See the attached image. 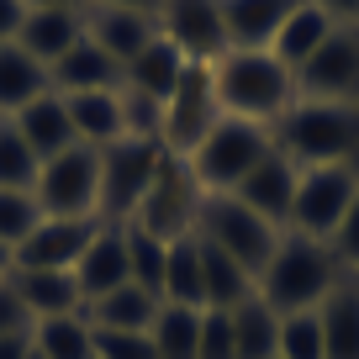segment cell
Here are the masks:
<instances>
[{
  "label": "cell",
  "instance_id": "obj_49",
  "mask_svg": "<svg viewBox=\"0 0 359 359\" xmlns=\"http://www.w3.org/2000/svg\"><path fill=\"white\" fill-rule=\"evenodd\" d=\"M354 169H359V164H354Z\"/></svg>",
  "mask_w": 359,
  "mask_h": 359
},
{
  "label": "cell",
  "instance_id": "obj_9",
  "mask_svg": "<svg viewBox=\"0 0 359 359\" xmlns=\"http://www.w3.org/2000/svg\"><path fill=\"white\" fill-rule=\"evenodd\" d=\"M158 158L164 143H143V137H116L101 148V212H95L101 222H133Z\"/></svg>",
  "mask_w": 359,
  "mask_h": 359
},
{
  "label": "cell",
  "instance_id": "obj_32",
  "mask_svg": "<svg viewBox=\"0 0 359 359\" xmlns=\"http://www.w3.org/2000/svg\"><path fill=\"white\" fill-rule=\"evenodd\" d=\"M148 338H154L158 359H201V312L196 306H158L154 327H148Z\"/></svg>",
  "mask_w": 359,
  "mask_h": 359
},
{
  "label": "cell",
  "instance_id": "obj_43",
  "mask_svg": "<svg viewBox=\"0 0 359 359\" xmlns=\"http://www.w3.org/2000/svg\"><path fill=\"white\" fill-rule=\"evenodd\" d=\"M32 11H85V0H27Z\"/></svg>",
  "mask_w": 359,
  "mask_h": 359
},
{
  "label": "cell",
  "instance_id": "obj_13",
  "mask_svg": "<svg viewBox=\"0 0 359 359\" xmlns=\"http://www.w3.org/2000/svg\"><path fill=\"white\" fill-rule=\"evenodd\" d=\"M296 180H302V164H296L291 154H280V148H269V154L238 180L233 196L248 206V212H259L269 227H280V233H285V222H291V201H296Z\"/></svg>",
  "mask_w": 359,
  "mask_h": 359
},
{
  "label": "cell",
  "instance_id": "obj_39",
  "mask_svg": "<svg viewBox=\"0 0 359 359\" xmlns=\"http://www.w3.org/2000/svg\"><path fill=\"white\" fill-rule=\"evenodd\" d=\"M0 333H32V312L22 306V296H16L11 275L0 280Z\"/></svg>",
  "mask_w": 359,
  "mask_h": 359
},
{
  "label": "cell",
  "instance_id": "obj_12",
  "mask_svg": "<svg viewBox=\"0 0 359 359\" xmlns=\"http://www.w3.org/2000/svg\"><path fill=\"white\" fill-rule=\"evenodd\" d=\"M158 32L196 64H217L227 53V32H222V0H164L154 11Z\"/></svg>",
  "mask_w": 359,
  "mask_h": 359
},
{
  "label": "cell",
  "instance_id": "obj_44",
  "mask_svg": "<svg viewBox=\"0 0 359 359\" xmlns=\"http://www.w3.org/2000/svg\"><path fill=\"white\" fill-rule=\"evenodd\" d=\"M95 6H127V11H148V16H154L164 0H95Z\"/></svg>",
  "mask_w": 359,
  "mask_h": 359
},
{
  "label": "cell",
  "instance_id": "obj_18",
  "mask_svg": "<svg viewBox=\"0 0 359 359\" xmlns=\"http://www.w3.org/2000/svg\"><path fill=\"white\" fill-rule=\"evenodd\" d=\"M11 285L22 296V306L32 312V327L43 317H69V312H85V296H79L74 269H16L11 264Z\"/></svg>",
  "mask_w": 359,
  "mask_h": 359
},
{
  "label": "cell",
  "instance_id": "obj_33",
  "mask_svg": "<svg viewBox=\"0 0 359 359\" xmlns=\"http://www.w3.org/2000/svg\"><path fill=\"white\" fill-rule=\"evenodd\" d=\"M127 227V264H133V285H143V291H154L158 302H164V269H169V243H158L154 233H143V227L122 222Z\"/></svg>",
  "mask_w": 359,
  "mask_h": 359
},
{
  "label": "cell",
  "instance_id": "obj_40",
  "mask_svg": "<svg viewBox=\"0 0 359 359\" xmlns=\"http://www.w3.org/2000/svg\"><path fill=\"white\" fill-rule=\"evenodd\" d=\"M22 22H27V0H0V48L16 43Z\"/></svg>",
  "mask_w": 359,
  "mask_h": 359
},
{
  "label": "cell",
  "instance_id": "obj_5",
  "mask_svg": "<svg viewBox=\"0 0 359 359\" xmlns=\"http://www.w3.org/2000/svg\"><path fill=\"white\" fill-rule=\"evenodd\" d=\"M196 217H201V185H196L191 164L180 154H164L143 201H137V212H133V227L154 233L158 243H180V238L196 233Z\"/></svg>",
  "mask_w": 359,
  "mask_h": 359
},
{
  "label": "cell",
  "instance_id": "obj_1",
  "mask_svg": "<svg viewBox=\"0 0 359 359\" xmlns=\"http://www.w3.org/2000/svg\"><path fill=\"white\" fill-rule=\"evenodd\" d=\"M212 79L222 116H238V122L275 127L296 106V74L269 48H227L212 64Z\"/></svg>",
  "mask_w": 359,
  "mask_h": 359
},
{
  "label": "cell",
  "instance_id": "obj_3",
  "mask_svg": "<svg viewBox=\"0 0 359 359\" xmlns=\"http://www.w3.org/2000/svg\"><path fill=\"white\" fill-rule=\"evenodd\" d=\"M338 280H348V275L338 269L327 243L302 238V233H280V243H275V254H269L254 291L275 312H312V306H323L333 296Z\"/></svg>",
  "mask_w": 359,
  "mask_h": 359
},
{
  "label": "cell",
  "instance_id": "obj_26",
  "mask_svg": "<svg viewBox=\"0 0 359 359\" xmlns=\"http://www.w3.org/2000/svg\"><path fill=\"white\" fill-rule=\"evenodd\" d=\"M74 137L90 148H106L122 137V90H85V95H64Z\"/></svg>",
  "mask_w": 359,
  "mask_h": 359
},
{
  "label": "cell",
  "instance_id": "obj_25",
  "mask_svg": "<svg viewBox=\"0 0 359 359\" xmlns=\"http://www.w3.org/2000/svg\"><path fill=\"white\" fill-rule=\"evenodd\" d=\"M333 27H338V22H333V16H327V11H317L312 0H302V6H296V11L285 16V27H280V32H275V43H269V53H275V58H280V64H285V69H291V74H296V69H302L306 58H312L317 48L327 43V37H333Z\"/></svg>",
  "mask_w": 359,
  "mask_h": 359
},
{
  "label": "cell",
  "instance_id": "obj_34",
  "mask_svg": "<svg viewBox=\"0 0 359 359\" xmlns=\"http://www.w3.org/2000/svg\"><path fill=\"white\" fill-rule=\"evenodd\" d=\"M43 158L27 148V137L11 122H0V191H37Z\"/></svg>",
  "mask_w": 359,
  "mask_h": 359
},
{
  "label": "cell",
  "instance_id": "obj_7",
  "mask_svg": "<svg viewBox=\"0 0 359 359\" xmlns=\"http://www.w3.org/2000/svg\"><path fill=\"white\" fill-rule=\"evenodd\" d=\"M354 196H359V169H354V164L302 169L285 233H302V238H317V243H327V238L338 233V222H344V212L354 206Z\"/></svg>",
  "mask_w": 359,
  "mask_h": 359
},
{
  "label": "cell",
  "instance_id": "obj_2",
  "mask_svg": "<svg viewBox=\"0 0 359 359\" xmlns=\"http://www.w3.org/2000/svg\"><path fill=\"white\" fill-rule=\"evenodd\" d=\"M269 133H275V148L291 154L302 169L359 164V101H306V95H296V106Z\"/></svg>",
  "mask_w": 359,
  "mask_h": 359
},
{
  "label": "cell",
  "instance_id": "obj_15",
  "mask_svg": "<svg viewBox=\"0 0 359 359\" xmlns=\"http://www.w3.org/2000/svg\"><path fill=\"white\" fill-rule=\"evenodd\" d=\"M85 37H90V43H101L106 53L127 69V64H133V58L158 37V22H154L148 11H127V6H95V0H90V6H85Z\"/></svg>",
  "mask_w": 359,
  "mask_h": 359
},
{
  "label": "cell",
  "instance_id": "obj_22",
  "mask_svg": "<svg viewBox=\"0 0 359 359\" xmlns=\"http://www.w3.org/2000/svg\"><path fill=\"white\" fill-rule=\"evenodd\" d=\"M79 37H85V11H32V6H27V22H22V32H16V48H27L43 69H53Z\"/></svg>",
  "mask_w": 359,
  "mask_h": 359
},
{
  "label": "cell",
  "instance_id": "obj_30",
  "mask_svg": "<svg viewBox=\"0 0 359 359\" xmlns=\"http://www.w3.org/2000/svg\"><path fill=\"white\" fill-rule=\"evenodd\" d=\"M37 359H95V327L85 323V312L69 317H43L32 327Z\"/></svg>",
  "mask_w": 359,
  "mask_h": 359
},
{
  "label": "cell",
  "instance_id": "obj_11",
  "mask_svg": "<svg viewBox=\"0 0 359 359\" xmlns=\"http://www.w3.org/2000/svg\"><path fill=\"white\" fill-rule=\"evenodd\" d=\"M296 95H306V101H359V27H333V37L296 69Z\"/></svg>",
  "mask_w": 359,
  "mask_h": 359
},
{
  "label": "cell",
  "instance_id": "obj_41",
  "mask_svg": "<svg viewBox=\"0 0 359 359\" xmlns=\"http://www.w3.org/2000/svg\"><path fill=\"white\" fill-rule=\"evenodd\" d=\"M317 11H327L338 27H359V0H312Z\"/></svg>",
  "mask_w": 359,
  "mask_h": 359
},
{
  "label": "cell",
  "instance_id": "obj_46",
  "mask_svg": "<svg viewBox=\"0 0 359 359\" xmlns=\"http://www.w3.org/2000/svg\"><path fill=\"white\" fill-rule=\"evenodd\" d=\"M348 280H354V285H359V275H348Z\"/></svg>",
  "mask_w": 359,
  "mask_h": 359
},
{
  "label": "cell",
  "instance_id": "obj_21",
  "mask_svg": "<svg viewBox=\"0 0 359 359\" xmlns=\"http://www.w3.org/2000/svg\"><path fill=\"white\" fill-rule=\"evenodd\" d=\"M158 296L143 291V285H116V291L95 296V302H85V323L90 327H101V333H148L158 317Z\"/></svg>",
  "mask_w": 359,
  "mask_h": 359
},
{
  "label": "cell",
  "instance_id": "obj_6",
  "mask_svg": "<svg viewBox=\"0 0 359 359\" xmlns=\"http://www.w3.org/2000/svg\"><path fill=\"white\" fill-rule=\"evenodd\" d=\"M196 233L212 238L217 248H222L227 259H238V264L254 275H264L269 254H275V243H280V227H269L259 212H248L238 196H201V217H196Z\"/></svg>",
  "mask_w": 359,
  "mask_h": 359
},
{
  "label": "cell",
  "instance_id": "obj_16",
  "mask_svg": "<svg viewBox=\"0 0 359 359\" xmlns=\"http://www.w3.org/2000/svg\"><path fill=\"white\" fill-rule=\"evenodd\" d=\"M74 280H79V296H85V302H95V296H106V291H116V285L133 280V264H127V227L122 222L95 227L90 248L74 264Z\"/></svg>",
  "mask_w": 359,
  "mask_h": 359
},
{
  "label": "cell",
  "instance_id": "obj_19",
  "mask_svg": "<svg viewBox=\"0 0 359 359\" xmlns=\"http://www.w3.org/2000/svg\"><path fill=\"white\" fill-rule=\"evenodd\" d=\"M6 122L16 127V133L27 137V148H32L37 158H58L64 148H74L79 137H74V122H69V106H64V95L58 90H48V95H37L32 106H22L16 116H6Z\"/></svg>",
  "mask_w": 359,
  "mask_h": 359
},
{
  "label": "cell",
  "instance_id": "obj_38",
  "mask_svg": "<svg viewBox=\"0 0 359 359\" xmlns=\"http://www.w3.org/2000/svg\"><path fill=\"white\" fill-rule=\"evenodd\" d=\"M327 248H333V259H338V269H344V275H359V196H354V206L344 212L338 233L327 238Z\"/></svg>",
  "mask_w": 359,
  "mask_h": 359
},
{
  "label": "cell",
  "instance_id": "obj_20",
  "mask_svg": "<svg viewBox=\"0 0 359 359\" xmlns=\"http://www.w3.org/2000/svg\"><path fill=\"white\" fill-rule=\"evenodd\" d=\"M302 0H222L227 48H269Z\"/></svg>",
  "mask_w": 359,
  "mask_h": 359
},
{
  "label": "cell",
  "instance_id": "obj_8",
  "mask_svg": "<svg viewBox=\"0 0 359 359\" xmlns=\"http://www.w3.org/2000/svg\"><path fill=\"white\" fill-rule=\"evenodd\" d=\"M32 196L43 217H95L101 212V148L74 143L58 158H48Z\"/></svg>",
  "mask_w": 359,
  "mask_h": 359
},
{
  "label": "cell",
  "instance_id": "obj_45",
  "mask_svg": "<svg viewBox=\"0 0 359 359\" xmlns=\"http://www.w3.org/2000/svg\"><path fill=\"white\" fill-rule=\"evenodd\" d=\"M11 264H16V254L6 243H0V280H6V275H11Z\"/></svg>",
  "mask_w": 359,
  "mask_h": 359
},
{
  "label": "cell",
  "instance_id": "obj_36",
  "mask_svg": "<svg viewBox=\"0 0 359 359\" xmlns=\"http://www.w3.org/2000/svg\"><path fill=\"white\" fill-rule=\"evenodd\" d=\"M280 359H327L317 306L312 312H280Z\"/></svg>",
  "mask_w": 359,
  "mask_h": 359
},
{
  "label": "cell",
  "instance_id": "obj_47",
  "mask_svg": "<svg viewBox=\"0 0 359 359\" xmlns=\"http://www.w3.org/2000/svg\"><path fill=\"white\" fill-rule=\"evenodd\" d=\"M0 122H6V116H0Z\"/></svg>",
  "mask_w": 359,
  "mask_h": 359
},
{
  "label": "cell",
  "instance_id": "obj_17",
  "mask_svg": "<svg viewBox=\"0 0 359 359\" xmlns=\"http://www.w3.org/2000/svg\"><path fill=\"white\" fill-rule=\"evenodd\" d=\"M48 79H53V90H58V95H85V90H122L127 69L116 64V58L106 53L101 43L79 37V43L69 48V53L58 58L53 69H48Z\"/></svg>",
  "mask_w": 359,
  "mask_h": 359
},
{
  "label": "cell",
  "instance_id": "obj_42",
  "mask_svg": "<svg viewBox=\"0 0 359 359\" xmlns=\"http://www.w3.org/2000/svg\"><path fill=\"white\" fill-rule=\"evenodd\" d=\"M32 333H0V359H32Z\"/></svg>",
  "mask_w": 359,
  "mask_h": 359
},
{
  "label": "cell",
  "instance_id": "obj_31",
  "mask_svg": "<svg viewBox=\"0 0 359 359\" xmlns=\"http://www.w3.org/2000/svg\"><path fill=\"white\" fill-rule=\"evenodd\" d=\"M164 302L169 306H196L206 312V280H201V243L191 238H180L169 243V269H164Z\"/></svg>",
  "mask_w": 359,
  "mask_h": 359
},
{
  "label": "cell",
  "instance_id": "obj_10",
  "mask_svg": "<svg viewBox=\"0 0 359 359\" xmlns=\"http://www.w3.org/2000/svg\"><path fill=\"white\" fill-rule=\"evenodd\" d=\"M222 122V101H217V79H212V64H185V74H180L175 95L164 101V133H158V143H164V154H180L191 158V148L201 143L212 127Z\"/></svg>",
  "mask_w": 359,
  "mask_h": 359
},
{
  "label": "cell",
  "instance_id": "obj_29",
  "mask_svg": "<svg viewBox=\"0 0 359 359\" xmlns=\"http://www.w3.org/2000/svg\"><path fill=\"white\" fill-rule=\"evenodd\" d=\"M196 243H201V280H206V306H217V312H233L238 302H248L254 296V275H248L238 259H227L222 248L212 243V238L196 233Z\"/></svg>",
  "mask_w": 359,
  "mask_h": 359
},
{
  "label": "cell",
  "instance_id": "obj_23",
  "mask_svg": "<svg viewBox=\"0 0 359 359\" xmlns=\"http://www.w3.org/2000/svg\"><path fill=\"white\" fill-rule=\"evenodd\" d=\"M185 64H191V58H185V53H180V48L164 37V32H158L154 43H148L143 53L127 64L122 90H137V95H148V101L164 106L169 95H175V85H180V74H185Z\"/></svg>",
  "mask_w": 359,
  "mask_h": 359
},
{
  "label": "cell",
  "instance_id": "obj_4",
  "mask_svg": "<svg viewBox=\"0 0 359 359\" xmlns=\"http://www.w3.org/2000/svg\"><path fill=\"white\" fill-rule=\"evenodd\" d=\"M269 148H275V133H269V127L222 116V122H217L212 133L191 148V158H185V164H191L201 196H233L238 180H243L248 169L269 154Z\"/></svg>",
  "mask_w": 359,
  "mask_h": 359
},
{
  "label": "cell",
  "instance_id": "obj_27",
  "mask_svg": "<svg viewBox=\"0 0 359 359\" xmlns=\"http://www.w3.org/2000/svg\"><path fill=\"white\" fill-rule=\"evenodd\" d=\"M317 323H323V354L327 359H359V285L338 280L333 296L317 306Z\"/></svg>",
  "mask_w": 359,
  "mask_h": 359
},
{
  "label": "cell",
  "instance_id": "obj_35",
  "mask_svg": "<svg viewBox=\"0 0 359 359\" xmlns=\"http://www.w3.org/2000/svg\"><path fill=\"white\" fill-rule=\"evenodd\" d=\"M37 222H43V206H37L32 191H0V243L11 254L32 238Z\"/></svg>",
  "mask_w": 359,
  "mask_h": 359
},
{
  "label": "cell",
  "instance_id": "obj_24",
  "mask_svg": "<svg viewBox=\"0 0 359 359\" xmlns=\"http://www.w3.org/2000/svg\"><path fill=\"white\" fill-rule=\"evenodd\" d=\"M233 323V354L238 359H280V312L259 302V291L248 302H238L227 312Z\"/></svg>",
  "mask_w": 359,
  "mask_h": 359
},
{
  "label": "cell",
  "instance_id": "obj_28",
  "mask_svg": "<svg viewBox=\"0 0 359 359\" xmlns=\"http://www.w3.org/2000/svg\"><path fill=\"white\" fill-rule=\"evenodd\" d=\"M48 90H53V79L27 48H16V43L0 48V116H16L22 106H32Z\"/></svg>",
  "mask_w": 359,
  "mask_h": 359
},
{
  "label": "cell",
  "instance_id": "obj_48",
  "mask_svg": "<svg viewBox=\"0 0 359 359\" xmlns=\"http://www.w3.org/2000/svg\"><path fill=\"white\" fill-rule=\"evenodd\" d=\"M32 359H37V354H32Z\"/></svg>",
  "mask_w": 359,
  "mask_h": 359
},
{
  "label": "cell",
  "instance_id": "obj_37",
  "mask_svg": "<svg viewBox=\"0 0 359 359\" xmlns=\"http://www.w3.org/2000/svg\"><path fill=\"white\" fill-rule=\"evenodd\" d=\"M95 359H158L148 333H101L95 327Z\"/></svg>",
  "mask_w": 359,
  "mask_h": 359
},
{
  "label": "cell",
  "instance_id": "obj_14",
  "mask_svg": "<svg viewBox=\"0 0 359 359\" xmlns=\"http://www.w3.org/2000/svg\"><path fill=\"white\" fill-rule=\"evenodd\" d=\"M95 227H101V217H43L32 238L16 248V269H74Z\"/></svg>",
  "mask_w": 359,
  "mask_h": 359
}]
</instances>
